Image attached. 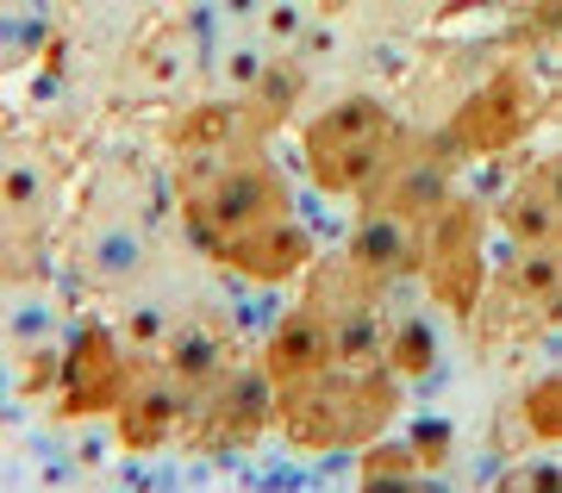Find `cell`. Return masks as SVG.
<instances>
[{
	"instance_id": "cell-1",
	"label": "cell",
	"mask_w": 562,
	"mask_h": 493,
	"mask_svg": "<svg viewBox=\"0 0 562 493\" xmlns=\"http://www.w3.org/2000/svg\"><path fill=\"white\" fill-rule=\"evenodd\" d=\"M394 381L387 376H362V381H325L306 376L294 381V394H281V432L306 444V450H331L350 437H369L375 418L394 413Z\"/></svg>"
},
{
	"instance_id": "cell-21",
	"label": "cell",
	"mask_w": 562,
	"mask_h": 493,
	"mask_svg": "<svg viewBox=\"0 0 562 493\" xmlns=\"http://www.w3.org/2000/svg\"><path fill=\"white\" fill-rule=\"evenodd\" d=\"M562 388H557V376H543L538 388H531V394H525V418H531V425H538V437H557L562 432Z\"/></svg>"
},
{
	"instance_id": "cell-22",
	"label": "cell",
	"mask_w": 562,
	"mask_h": 493,
	"mask_svg": "<svg viewBox=\"0 0 562 493\" xmlns=\"http://www.w3.org/2000/svg\"><path fill=\"white\" fill-rule=\"evenodd\" d=\"M94 269H101V276H132V269H138V237L106 232L101 244H94Z\"/></svg>"
},
{
	"instance_id": "cell-14",
	"label": "cell",
	"mask_w": 562,
	"mask_h": 493,
	"mask_svg": "<svg viewBox=\"0 0 562 493\" xmlns=\"http://www.w3.org/2000/svg\"><path fill=\"white\" fill-rule=\"evenodd\" d=\"M269 418V369H250V376H232L220 388V432L225 437H250Z\"/></svg>"
},
{
	"instance_id": "cell-5",
	"label": "cell",
	"mask_w": 562,
	"mask_h": 493,
	"mask_svg": "<svg viewBox=\"0 0 562 493\" xmlns=\"http://www.w3.org/2000/svg\"><path fill=\"white\" fill-rule=\"evenodd\" d=\"M201 206L225 237H244V232H257V225L276 219L281 188H276L269 169H257V163H232V169H220V181L201 194Z\"/></svg>"
},
{
	"instance_id": "cell-3",
	"label": "cell",
	"mask_w": 562,
	"mask_h": 493,
	"mask_svg": "<svg viewBox=\"0 0 562 493\" xmlns=\"http://www.w3.org/2000/svg\"><path fill=\"white\" fill-rule=\"evenodd\" d=\"M194 388L176 376V369H157V376H138L125 381V400H120V437L132 450H157L162 437L176 432L181 418H194Z\"/></svg>"
},
{
	"instance_id": "cell-18",
	"label": "cell",
	"mask_w": 562,
	"mask_h": 493,
	"mask_svg": "<svg viewBox=\"0 0 562 493\" xmlns=\"http://www.w3.org/2000/svg\"><path fill=\"white\" fill-rule=\"evenodd\" d=\"M232 138V107H194V113L176 125V144L188 157H206V150H220Z\"/></svg>"
},
{
	"instance_id": "cell-28",
	"label": "cell",
	"mask_w": 562,
	"mask_h": 493,
	"mask_svg": "<svg viewBox=\"0 0 562 493\" xmlns=\"http://www.w3.org/2000/svg\"><path fill=\"white\" fill-rule=\"evenodd\" d=\"M50 369H57V356H50V350L32 356V369H25V394H38L44 381H50Z\"/></svg>"
},
{
	"instance_id": "cell-23",
	"label": "cell",
	"mask_w": 562,
	"mask_h": 493,
	"mask_svg": "<svg viewBox=\"0 0 562 493\" xmlns=\"http://www.w3.org/2000/svg\"><path fill=\"white\" fill-rule=\"evenodd\" d=\"M181 213H188V232H194V244H201L206 257H213V262H225V257H232V237H225L220 225H213V219H206L201 194L188 200V206H181Z\"/></svg>"
},
{
	"instance_id": "cell-24",
	"label": "cell",
	"mask_w": 562,
	"mask_h": 493,
	"mask_svg": "<svg viewBox=\"0 0 562 493\" xmlns=\"http://www.w3.org/2000/svg\"><path fill=\"white\" fill-rule=\"evenodd\" d=\"M32 206H38V169L13 163L7 169V213H32Z\"/></svg>"
},
{
	"instance_id": "cell-15",
	"label": "cell",
	"mask_w": 562,
	"mask_h": 493,
	"mask_svg": "<svg viewBox=\"0 0 562 493\" xmlns=\"http://www.w3.org/2000/svg\"><path fill=\"white\" fill-rule=\"evenodd\" d=\"M375 356H382V318L369 306H338V318H331V362L369 369Z\"/></svg>"
},
{
	"instance_id": "cell-4",
	"label": "cell",
	"mask_w": 562,
	"mask_h": 493,
	"mask_svg": "<svg viewBox=\"0 0 562 493\" xmlns=\"http://www.w3.org/2000/svg\"><path fill=\"white\" fill-rule=\"evenodd\" d=\"M125 400V369L106 332H81L63 356V418L76 413H106Z\"/></svg>"
},
{
	"instance_id": "cell-26",
	"label": "cell",
	"mask_w": 562,
	"mask_h": 493,
	"mask_svg": "<svg viewBox=\"0 0 562 493\" xmlns=\"http://www.w3.org/2000/svg\"><path fill=\"white\" fill-rule=\"evenodd\" d=\"M413 469V450H369L362 456V474L369 481H394V474H406Z\"/></svg>"
},
{
	"instance_id": "cell-9",
	"label": "cell",
	"mask_w": 562,
	"mask_h": 493,
	"mask_svg": "<svg viewBox=\"0 0 562 493\" xmlns=\"http://www.w3.org/2000/svg\"><path fill=\"white\" fill-rule=\"evenodd\" d=\"M443 181H450V163L431 157V150H406V157H394L382 169V188H375V200H382L387 213H406V219H419L431 213L443 200Z\"/></svg>"
},
{
	"instance_id": "cell-19",
	"label": "cell",
	"mask_w": 562,
	"mask_h": 493,
	"mask_svg": "<svg viewBox=\"0 0 562 493\" xmlns=\"http://www.w3.org/2000/svg\"><path fill=\"white\" fill-rule=\"evenodd\" d=\"M387 356H394V369H401V376H425V369H431V356H438L431 325H425V318H406L401 332L387 337Z\"/></svg>"
},
{
	"instance_id": "cell-11",
	"label": "cell",
	"mask_w": 562,
	"mask_h": 493,
	"mask_svg": "<svg viewBox=\"0 0 562 493\" xmlns=\"http://www.w3.org/2000/svg\"><path fill=\"white\" fill-rule=\"evenodd\" d=\"M506 225L525 244H557V163H543L538 181H525L519 194L506 200Z\"/></svg>"
},
{
	"instance_id": "cell-10",
	"label": "cell",
	"mask_w": 562,
	"mask_h": 493,
	"mask_svg": "<svg viewBox=\"0 0 562 493\" xmlns=\"http://www.w3.org/2000/svg\"><path fill=\"white\" fill-rule=\"evenodd\" d=\"M225 262H238L244 276H257V281L294 276V269L306 262V232H301V225L269 219V225H257V232L232 237V257H225Z\"/></svg>"
},
{
	"instance_id": "cell-27",
	"label": "cell",
	"mask_w": 562,
	"mask_h": 493,
	"mask_svg": "<svg viewBox=\"0 0 562 493\" xmlns=\"http://www.w3.org/2000/svg\"><path fill=\"white\" fill-rule=\"evenodd\" d=\"M301 32H306V13H301V7H269V38L288 44V38H301Z\"/></svg>"
},
{
	"instance_id": "cell-16",
	"label": "cell",
	"mask_w": 562,
	"mask_h": 493,
	"mask_svg": "<svg viewBox=\"0 0 562 493\" xmlns=\"http://www.w3.org/2000/svg\"><path fill=\"white\" fill-rule=\"evenodd\" d=\"M513 294L538 300V306H557V250H550V244H531V250L513 262Z\"/></svg>"
},
{
	"instance_id": "cell-8",
	"label": "cell",
	"mask_w": 562,
	"mask_h": 493,
	"mask_svg": "<svg viewBox=\"0 0 562 493\" xmlns=\"http://www.w3.org/2000/svg\"><path fill=\"white\" fill-rule=\"evenodd\" d=\"M313 181L331 188V194H357V188H375L387 163H394V125L387 132H369L357 144H331V150H313Z\"/></svg>"
},
{
	"instance_id": "cell-25",
	"label": "cell",
	"mask_w": 562,
	"mask_h": 493,
	"mask_svg": "<svg viewBox=\"0 0 562 493\" xmlns=\"http://www.w3.org/2000/svg\"><path fill=\"white\" fill-rule=\"evenodd\" d=\"M443 456H450V425H419L413 432V462H431L438 469Z\"/></svg>"
},
{
	"instance_id": "cell-7",
	"label": "cell",
	"mask_w": 562,
	"mask_h": 493,
	"mask_svg": "<svg viewBox=\"0 0 562 493\" xmlns=\"http://www.w3.org/2000/svg\"><path fill=\"white\" fill-rule=\"evenodd\" d=\"M262 369H269V381H281V388H294V381L306 376H325L331 369V318L325 313H294L281 318V332L269 337V350H262Z\"/></svg>"
},
{
	"instance_id": "cell-13",
	"label": "cell",
	"mask_w": 562,
	"mask_h": 493,
	"mask_svg": "<svg viewBox=\"0 0 562 493\" xmlns=\"http://www.w3.org/2000/svg\"><path fill=\"white\" fill-rule=\"evenodd\" d=\"M369 132H387V113L382 100H344V107H331L325 119H313V132H306V157L313 150H331V144H357L369 138Z\"/></svg>"
},
{
	"instance_id": "cell-12",
	"label": "cell",
	"mask_w": 562,
	"mask_h": 493,
	"mask_svg": "<svg viewBox=\"0 0 562 493\" xmlns=\"http://www.w3.org/2000/svg\"><path fill=\"white\" fill-rule=\"evenodd\" d=\"M431 300H443L450 313H469L482 300V250H431Z\"/></svg>"
},
{
	"instance_id": "cell-29",
	"label": "cell",
	"mask_w": 562,
	"mask_h": 493,
	"mask_svg": "<svg viewBox=\"0 0 562 493\" xmlns=\"http://www.w3.org/2000/svg\"><path fill=\"white\" fill-rule=\"evenodd\" d=\"M13 332H20V337H44V306H20Z\"/></svg>"
},
{
	"instance_id": "cell-20",
	"label": "cell",
	"mask_w": 562,
	"mask_h": 493,
	"mask_svg": "<svg viewBox=\"0 0 562 493\" xmlns=\"http://www.w3.org/2000/svg\"><path fill=\"white\" fill-rule=\"evenodd\" d=\"M294 88H301V81L288 76V69H262L257 76V107H250V132H269V125L294 107Z\"/></svg>"
},
{
	"instance_id": "cell-6",
	"label": "cell",
	"mask_w": 562,
	"mask_h": 493,
	"mask_svg": "<svg viewBox=\"0 0 562 493\" xmlns=\"http://www.w3.org/2000/svg\"><path fill=\"white\" fill-rule=\"evenodd\" d=\"M413 257H419V219L387 213V206L362 213L357 237H350V269H357V281H394L401 269H413Z\"/></svg>"
},
{
	"instance_id": "cell-2",
	"label": "cell",
	"mask_w": 562,
	"mask_h": 493,
	"mask_svg": "<svg viewBox=\"0 0 562 493\" xmlns=\"http://www.w3.org/2000/svg\"><path fill=\"white\" fill-rule=\"evenodd\" d=\"M525 125H531V81L519 69H501L475 100H462V113L450 119V138H457V150L494 157V150H506L519 138Z\"/></svg>"
},
{
	"instance_id": "cell-17",
	"label": "cell",
	"mask_w": 562,
	"mask_h": 493,
	"mask_svg": "<svg viewBox=\"0 0 562 493\" xmlns=\"http://www.w3.org/2000/svg\"><path fill=\"white\" fill-rule=\"evenodd\" d=\"M169 369H176L188 388H201V381L220 376V344H213L206 332H181L176 344H169Z\"/></svg>"
}]
</instances>
